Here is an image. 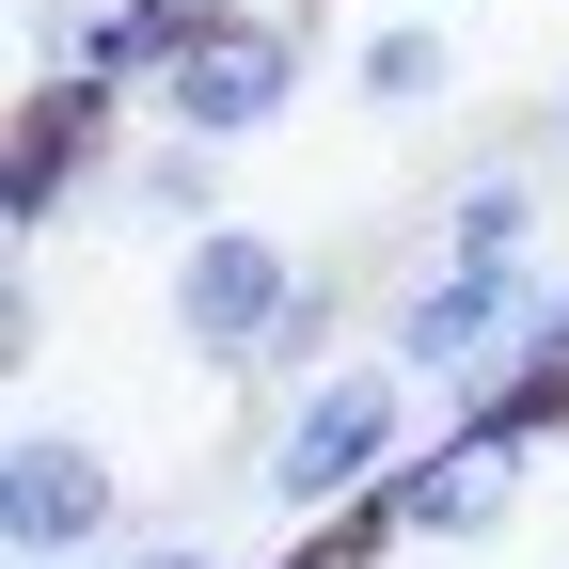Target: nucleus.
Listing matches in <instances>:
<instances>
[{
	"label": "nucleus",
	"instance_id": "obj_1",
	"mask_svg": "<svg viewBox=\"0 0 569 569\" xmlns=\"http://www.w3.org/2000/svg\"><path fill=\"white\" fill-rule=\"evenodd\" d=\"M159 301H174V348L222 365V380H317V348H332V284L284 253V238H253V222L174 238Z\"/></svg>",
	"mask_w": 569,
	"mask_h": 569
},
{
	"label": "nucleus",
	"instance_id": "obj_2",
	"mask_svg": "<svg viewBox=\"0 0 569 569\" xmlns=\"http://www.w3.org/2000/svg\"><path fill=\"white\" fill-rule=\"evenodd\" d=\"M411 365H396V348H365V365H317V380H284V411H269V443H253V490H269V507L284 522H348V507H365V490L427 443V427H411Z\"/></svg>",
	"mask_w": 569,
	"mask_h": 569
},
{
	"label": "nucleus",
	"instance_id": "obj_3",
	"mask_svg": "<svg viewBox=\"0 0 569 569\" xmlns=\"http://www.w3.org/2000/svg\"><path fill=\"white\" fill-rule=\"evenodd\" d=\"M301 80H317V17L301 0H222L142 111H159L174 142H269L284 111H301Z\"/></svg>",
	"mask_w": 569,
	"mask_h": 569
},
{
	"label": "nucleus",
	"instance_id": "obj_4",
	"mask_svg": "<svg viewBox=\"0 0 569 569\" xmlns=\"http://www.w3.org/2000/svg\"><path fill=\"white\" fill-rule=\"evenodd\" d=\"M522 332H538V253H427L396 301H380V348H396L411 380H443V396H475Z\"/></svg>",
	"mask_w": 569,
	"mask_h": 569
},
{
	"label": "nucleus",
	"instance_id": "obj_5",
	"mask_svg": "<svg viewBox=\"0 0 569 569\" xmlns=\"http://www.w3.org/2000/svg\"><path fill=\"white\" fill-rule=\"evenodd\" d=\"M522 475H538V427H507V411H443V427H427V443L365 490V507H380L396 553H443V538H490V522H507Z\"/></svg>",
	"mask_w": 569,
	"mask_h": 569
},
{
	"label": "nucleus",
	"instance_id": "obj_6",
	"mask_svg": "<svg viewBox=\"0 0 569 569\" xmlns=\"http://www.w3.org/2000/svg\"><path fill=\"white\" fill-rule=\"evenodd\" d=\"M127 538V475L80 427H17L0 443V569H96Z\"/></svg>",
	"mask_w": 569,
	"mask_h": 569
},
{
	"label": "nucleus",
	"instance_id": "obj_7",
	"mask_svg": "<svg viewBox=\"0 0 569 569\" xmlns=\"http://www.w3.org/2000/svg\"><path fill=\"white\" fill-rule=\"evenodd\" d=\"M222 17V0H48L32 17V80H80V96H159L174 63H190V32Z\"/></svg>",
	"mask_w": 569,
	"mask_h": 569
},
{
	"label": "nucleus",
	"instance_id": "obj_8",
	"mask_svg": "<svg viewBox=\"0 0 569 569\" xmlns=\"http://www.w3.org/2000/svg\"><path fill=\"white\" fill-rule=\"evenodd\" d=\"M127 111L111 96H80V80H32V111H17V142H0V206H17V238H48L63 206H80L127 142H111Z\"/></svg>",
	"mask_w": 569,
	"mask_h": 569
},
{
	"label": "nucleus",
	"instance_id": "obj_9",
	"mask_svg": "<svg viewBox=\"0 0 569 569\" xmlns=\"http://www.w3.org/2000/svg\"><path fill=\"white\" fill-rule=\"evenodd\" d=\"M111 190L142 206V222H174V238H206V222H222V142H142V159H111Z\"/></svg>",
	"mask_w": 569,
	"mask_h": 569
},
{
	"label": "nucleus",
	"instance_id": "obj_10",
	"mask_svg": "<svg viewBox=\"0 0 569 569\" xmlns=\"http://www.w3.org/2000/svg\"><path fill=\"white\" fill-rule=\"evenodd\" d=\"M443 253H538V174L522 159H475L443 190Z\"/></svg>",
	"mask_w": 569,
	"mask_h": 569
},
{
	"label": "nucleus",
	"instance_id": "obj_11",
	"mask_svg": "<svg viewBox=\"0 0 569 569\" xmlns=\"http://www.w3.org/2000/svg\"><path fill=\"white\" fill-rule=\"evenodd\" d=\"M348 80H365V111H427V96L459 80V48L427 32V17H380L365 48H348Z\"/></svg>",
	"mask_w": 569,
	"mask_h": 569
},
{
	"label": "nucleus",
	"instance_id": "obj_12",
	"mask_svg": "<svg viewBox=\"0 0 569 569\" xmlns=\"http://www.w3.org/2000/svg\"><path fill=\"white\" fill-rule=\"evenodd\" d=\"M96 569H222V553H206V538H111Z\"/></svg>",
	"mask_w": 569,
	"mask_h": 569
},
{
	"label": "nucleus",
	"instance_id": "obj_13",
	"mask_svg": "<svg viewBox=\"0 0 569 569\" xmlns=\"http://www.w3.org/2000/svg\"><path fill=\"white\" fill-rule=\"evenodd\" d=\"M522 365H553V380H569V284H538V332H522Z\"/></svg>",
	"mask_w": 569,
	"mask_h": 569
}]
</instances>
